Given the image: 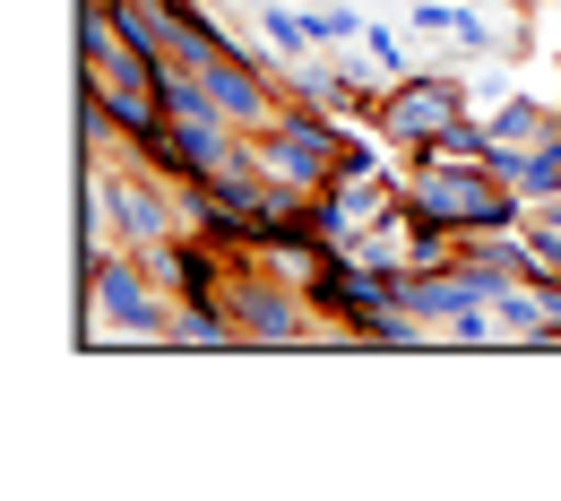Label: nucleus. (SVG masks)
I'll list each match as a JSON object with an SVG mask.
<instances>
[{"label": "nucleus", "mask_w": 561, "mask_h": 501, "mask_svg": "<svg viewBox=\"0 0 561 501\" xmlns=\"http://www.w3.org/2000/svg\"><path fill=\"white\" fill-rule=\"evenodd\" d=\"M407 200H415L432 225H449V234H510V225L527 216V200L501 182V164H432V156H415Z\"/></svg>", "instance_id": "obj_1"}, {"label": "nucleus", "mask_w": 561, "mask_h": 501, "mask_svg": "<svg viewBox=\"0 0 561 501\" xmlns=\"http://www.w3.org/2000/svg\"><path fill=\"white\" fill-rule=\"evenodd\" d=\"M173 311H164V277L147 260H122V251H95L87 260V338H147L164 346Z\"/></svg>", "instance_id": "obj_2"}, {"label": "nucleus", "mask_w": 561, "mask_h": 501, "mask_svg": "<svg viewBox=\"0 0 561 501\" xmlns=\"http://www.w3.org/2000/svg\"><path fill=\"white\" fill-rule=\"evenodd\" d=\"M225 311H233L242 346H302V338H329L320 311H311V294H302V277L277 269V260H242L233 286H225Z\"/></svg>", "instance_id": "obj_3"}, {"label": "nucleus", "mask_w": 561, "mask_h": 501, "mask_svg": "<svg viewBox=\"0 0 561 501\" xmlns=\"http://www.w3.org/2000/svg\"><path fill=\"white\" fill-rule=\"evenodd\" d=\"M251 156H260V173L285 182V191H329L337 164H346V130H337V113H320V104H277V122L251 130Z\"/></svg>", "instance_id": "obj_4"}, {"label": "nucleus", "mask_w": 561, "mask_h": 501, "mask_svg": "<svg viewBox=\"0 0 561 501\" xmlns=\"http://www.w3.org/2000/svg\"><path fill=\"white\" fill-rule=\"evenodd\" d=\"M458 122H467V78L458 70H407V78L380 87V104H371L363 130H380V147L423 156V147L440 139V130H458Z\"/></svg>", "instance_id": "obj_5"}, {"label": "nucleus", "mask_w": 561, "mask_h": 501, "mask_svg": "<svg viewBox=\"0 0 561 501\" xmlns=\"http://www.w3.org/2000/svg\"><path fill=\"white\" fill-rule=\"evenodd\" d=\"M199 70V87H208V104L251 139V130H268L277 122V87H268V70L242 53V44H225V53H208V61H191Z\"/></svg>", "instance_id": "obj_6"}, {"label": "nucleus", "mask_w": 561, "mask_h": 501, "mask_svg": "<svg viewBox=\"0 0 561 501\" xmlns=\"http://www.w3.org/2000/svg\"><path fill=\"white\" fill-rule=\"evenodd\" d=\"M492 164H501V182L527 200V208H545V200H561V130L536 147H492Z\"/></svg>", "instance_id": "obj_7"}, {"label": "nucleus", "mask_w": 561, "mask_h": 501, "mask_svg": "<svg viewBox=\"0 0 561 501\" xmlns=\"http://www.w3.org/2000/svg\"><path fill=\"white\" fill-rule=\"evenodd\" d=\"M553 130H561V113L536 104V95H501L492 104V147H536V139H553Z\"/></svg>", "instance_id": "obj_8"}, {"label": "nucleus", "mask_w": 561, "mask_h": 501, "mask_svg": "<svg viewBox=\"0 0 561 501\" xmlns=\"http://www.w3.org/2000/svg\"><path fill=\"white\" fill-rule=\"evenodd\" d=\"M164 346H242V329H233L225 303H182L173 329H164Z\"/></svg>", "instance_id": "obj_9"}, {"label": "nucleus", "mask_w": 561, "mask_h": 501, "mask_svg": "<svg viewBox=\"0 0 561 501\" xmlns=\"http://www.w3.org/2000/svg\"><path fill=\"white\" fill-rule=\"evenodd\" d=\"M260 44H268L277 61H311V53H320L311 9H285V0H268V9H260Z\"/></svg>", "instance_id": "obj_10"}, {"label": "nucleus", "mask_w": 561, "mask_h": 501, "mask_svg": "<svg viewBox=\"0 0 561 501\" xmlns=\"http://www.w3.org/2000/svg\"><path fill=\"white\" fill-rule=\"evenodd\" d=\"M518 234H527V251H536V269H561V200L518 216Z\"/></svg>", "instance_id": "obj_11"}, {"label": "nucleus", "mask_w": 561, "mask_h": 501, "mask_svg": "<svg viewBox=\"0 0 561 501\" xmlns=\"http://www.w3.org/2000/svg\"><path fill=\"white\" fill-rule=\"evenodd\" d=\"M363 53L380 61V78H407V44H398V26H363Z\"/></svg>", "instance_id": "obj_12"}, {"label": "nucleus", "mask_w": 561, "mask_h": 501, "mask_svg": "<svg viewBox=\"0 0 561 501\" xmlns=\"http://www.w3.org/2000/svg\"><path fill=\"white\" fill-rule=\"evenodd\" d=\"M311 35H320V53H329V44H354V35H363V18H354V9H311Z\"/></svg>", "instance_id": "obj_13"}]
</instances>
